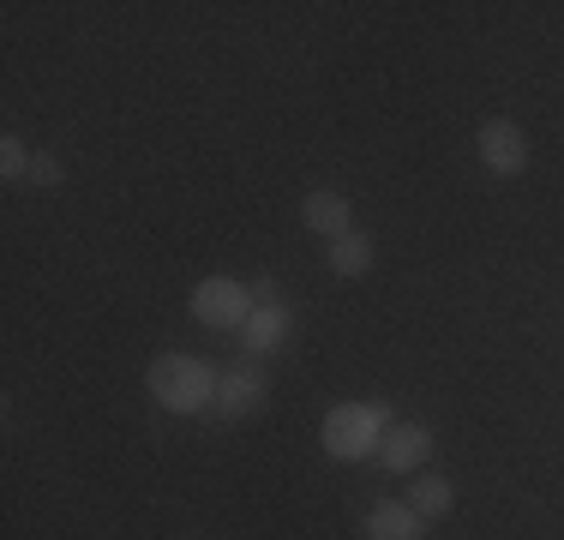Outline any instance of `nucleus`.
Returning a JSON list of instances; mask_svg holds the SVG:
<instances>
[{"mask_svg": "<svg viewBox=\"0 0 564 540\" xmlns=\"http://www.w3.org/2000/svg\"><path fill=\"white\" fill-rule=\"evenodd\" d=\"M31 162H36V151L19 139V132H7V139H0V174H7V181H24V174H31Z\"/></svg>", "mask_w": 564, "mask_h": 540, "instance_id": "obj_12", "label": "nucleus"}, {"mask_svg": "<svg viewBox=\"0 0 564 540\" xmlns=\"http://www.w3.org/2000/svg\"><path fill=\"white\" fill-rule=\"evenodd\" d=\"M325 264L337 270V277H348V282H355V277H372L379 247H372V235H360V228H355V235H343V240H330V247H325Z\"/></svg>", "mask_w": 564, "mask_h": 540, "instance_id": "obj_10", "label": "nucleus"}, {"mask_svg": "<svg viewBox=\"0 0 564 540\" xmlns=\"http://www.w3.org/2000/svg\"><path fill=\"white\" fill-rule=\"evenodd\" d=\"M240 348H247L252 360H264V355H282L289 348V336H294V318H289V306H252V318L240 324Z\"/></svg>", "mask_w": 564, "mask_h": 540, "instance_id": "obj_8", "label": "nucleus"}, {"mask_svg": "<svg viewBox=\"0 0 564 540\" xmlns=\"http://www.w3.org/2000/svg\"><path fill=\"white\" fill-rule=\"evenodd\" d=\"M360 540H426V517L409 498H379V505L360 517Z\"/></svg>", "mask_w": 564, "mask_h": 540, "instance_id": "obj_7", "label": "nucleus"}, {"mask_svg": "<svg viewBox=\"0 0 564 540\" xmlns=\"http://www.w3.org/2000/svg\"><path fill=\"white\" fill-rule=\"evenodd\" d=\"M252 301H259V306H282V289L271 277H259V282H252Z\"/></svg>", "mask_w": 564, "mask_h": 540, "instance_id": "obj_14", "label": "nucleus"}, {"mask_svg": "<svg viewBox=\"0 0 564 540\" xmlns=\"http://www.w3.org/2000/svg\"><path fill=\"white\" fill-rule=\"evenodd\" d=\"M264 402H271V378H264L259 360H240V367L223 372V385H217V414H228V421H252Z\"/></svg>", "mask_w": 564, "mask_h": 540, "instance_id": "obj_5", "label": "nucleus"}, {"mask_svg": "<svg viewBox=\"0 0 564 540\" xmlns=\"http://www.w3.org/2000/svg\"><path fill=\"white\" fill-rule=\"evenodd\" d=\"M144 385H151L156 409H169V414H205V409H217L223 372L210 367V360H198V355H156L151 372H144Z\"/></svg>", "mask_w": 564, "mask_h": 540, "instance_id": "obj_1", "label": "nucleus"}, {"mask_svg": "<svg viewBox=\"0 0 564 540\" xmlns=\"http://www.w3.org/2000/svg\"><path fill=\"white\" fill-rule=\"evenodd\" d=\"M301 223L313 228V235H325V247H330V240L355 235V205H348L343 193H330V186H318V193L301 198Z\"/></svg>", "mask_w": 564, "mask_h": 540, "instance_id": "obj_9", "label": "nucleus"}, {"mask_svg": "<svg viewBox=\"0 0 564 540\" xmlns=\"http://www.w3.org/2000/svg\"><path fill=\"white\" fill-rule=\"evenodd\" d=\"M31 186H61L66 181V162L61 156H48V151H36V162H31V174H24Z\"/></svg>", "mask_w": 564, "mask_h": 540, "instance_id": "obj_13", "label": "nucleus"}, {"mask_svg": "<svg viewBox=\"0 0 564 540\" xmlns=\"http://www.w3.org/2000/svg\"><path fill=\"white\" fill-rule=\"evenodd\" d=\"M426 456H433V426L426 421H391L379 444V463L391 468V475H421Z\"/></svg>", "mask_w": 564, "mask_h": 540, "instance_id": "obj_6", "label": "nucleus"}, {"mask_svg": "<svg viewBox=\"0 0 564 540\" xmlns=\"http://www.w3.org/2000/svg\"><path fill=\"white\" fill-rule=\"evenodd\" d=\"M409 505L421 510L426 522H438V517H451V505H456V486L445 480V475H414V486H409Z\"/></svg>", "mask_w": 564, "mask_h": 540, "instance_id": "obj_11", "label": "nucleus"}, {"mask_svg": "<svg viewBox=\"0 0 564 540\" xmlns=\"http://www.w3.org/2000/svg\"><path fill=\"white\" fill-rule=\"evenodd\" d=\"M384 432H391L384 402H337L318 426V444H325L330 463H367V456H379Z\"/></svg>", "mask_w": 564, "mask_h": 540, "instance_id": "obj_2", "label": "nucleus"}, {"mask_svg": "<svg viewBox=\"0 0 564 540\" xmlns=\"http://www.w3.org/2000/svg\"><path fill=\"white\" fill-rule=\"evenodd\" d=\"M475 156L487 162L492 174L517 181V174L529 169V132H522L510 115H492V120H480V132H475Z\"/></svg>", "mask_w": 564, "mask_h": 540, "instance_id": "obj_4", "label": "nucleus"}, {"mask_svg": "<svg viewBox=\"0 0 564 540\" xmlns=\"http://www.w3.org/2000/svg\"><path fill=\"white\" fill-rule=\"evenodd\" d=\"M186 306H193V318L205 324V331H240L259 301H252V282H240V277H205Z\"/></svg>", "mask_w": 564, "mask_h": 540, "instance_id": "obj_3", "label": "nucleus"}]
</instances>
